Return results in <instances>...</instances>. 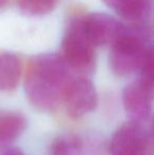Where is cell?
<instances>
[{"mask_svg":"<svg viewBox=\"0 0 154 155\" xmlns=\"http://www.w3.org/2000/svg\"><path fill=\"white\" fill-rule=\"evenodd\" d=\"M62 101L72 118H80L94 111L98 102L96 89L87 76H75L67 86Z\"/></svg>","mask_w":154,"mask_h":155,"instance_id":"5b68a950","label":"cell"},{"mask_svg":"<svg viewBox=\"0 0 154 155\" xmlns=\"http://www.w3.org/2000/svg\"><path fill=\"white\" fill-rule=\"evenodd\" d=\"M21 61L19 57L11 52L0 53V91L12 92L20 82Z\"/></svg>","mask_w":154,"mask_h":155,"instance_id":"30bf717a","label":"cell"},{"mask_svg":"<svg viewBox=\"0 0 154 155\" xmlns=\"http://www.w3.org/2000/svg\"><path fill=\"white\" fill-rule=\"evenodd\" d=\"M103 2L130 25L147 23L152 10V0H103Z\"/></svg>","mask_w":154,"mask_h":155,"instance_id":"ba28073f","label":"cell"},{"mask_svg":"<svg viewBox=\"0 0 154 155\" xmlns=\"http://www.w3.org/2000/svg\"><path fill=\"white\" fill-rule=\"evenodd\" d=\"M27 128V118L14 111L0 112V150L14 143Z\"/></svg>","mask_w":154,"mask_h":155,"instance_id":"9c48e42d","label":"cell"},{"mask_svg":"<svg viewBox=\"0 0 154 155\" xmlns=\"http://www.w3.org/2000/svg\"><path fill=\"white\" fill-rule=\"evenodd\" d=\"M153 87L139 79L127 84L123 91V104L131 120L146 123L151 116Z\"/></svg>","mask_w":154,"mask_h":155,"instance_id":"52a82bcc","label":"cell"},{"mask_svg":"<svg viewBox=\"0 0 154 155\" xmlns=\"http://www.w3.org/2000/svg\"><path fill=\"white\" fill-rule=\"evenodd\" d=\"M59 0H17L20 12L28 16H44L56 8Z\"/></svg>","mask_w":154,"mask_h":155,"instance_id":"7c38bea8","label":"cell"},{"mask_svg":"<svg viewBox=\"0 0 154 155\" xmlns=\"http://www.w3.org/2000/svg\"><path fill=\"white\" fill-rule=\"evenodd\" d=\"M8 1H10V0H0V10H2L3 8H5V6L8 5Z\"/></svg>","mask_w":154,"mask_h":155,"instance_id":"9a60e30c","label":"cell"},{"mask_svg":"<svg viewBox=\"0 0 154 155\" xmlns=\"http://www.w3.org/2000/svg\"><path fill=\"white\" fill-rule=\"evenodd\" d=\"M84 143L74 134H64L56 137L50 148L51 155H82Z\"/></svg>","mask_w":154,"mask_h":155,"instance_id":"8fae6325","label":"cell"},{"mask_svg":"<svg viewBox=\"0 0 154 155\" xmlns=\"http://www.w3.org/2000/svg\"><path fill=\"white\" fill-rule=\"evenodd\" d=\"M73 72L59 54H41L30 60L25 70V90L30 104L41 112H52L62 102Z\"/></svg>","mask_w":154,"mask_h":155,"instance_id":"6da1fadb","label":"cell"},{"mask_svg":"<svg viewBox=\"0 0 154 155\" xmlns=\"http://www.w3.org/2000/svg\"><path fill=\"white\" fill-rule=\"evenodd\" d=\"M81 32L94 47L111 45L125 29L123 22L107 13H90L77 18Z\"/></svg>","mask_w":154,"mask_h":155,"instance_id":"8992f818","label":"cell"},{"mask_svg":"<svg viewBox=\"0 0 154 155\" xmlns=\"http://www.w3.org/2000/svg\"><path fill=\"white\" fill-rule=\"evenodd\" d=\"M139 78L138 79L144 84L153 87L154 84V63H153V53L152 48L147 52L139 69Z\"/></svg>","mask_w":154,"mask_h":155,"instance_id":"4fadbf2b","label":"cell"},{"mask_svg":"<svg viewBox=\"0 0 154 155\" xmlns=\"http://www.w3.org/2000/svg\"><path fill=\"white\" fill-rule=\"evenodd\" d=\"M109 64L119 77L137 73L147 52L152 48L151 31L146 23L125 25L121 34L111 43Z\"/></svg>","mask_w":154,"mask_h":155,"instance_id":"7a4b0ae2","label":"cell"},{"mask_svg":"<svg viewBox=\"0 0 154 155\" xmlns=\"http://www.w3.org/2000/svg\"><path fill=\"white\" fill-rule=\"evenodd\" d=\"M151 133L146 123L128 120L123 124L110 140L112 155H148Z\"/></svg>","mask_w":154,"mask_h":155,"instance_id":"277c9868","label":"cell"},{"mask_svg":"<svg viewBox=\"0 0 154 155\" xmlns=\"http://www.w3.org/2000/svg\"><path fill=\"white\" fill-rule=\"evenodd\" d=\"M3 155H25V153L19 148H8Z\"/></svg>","mask_w":154,"mask_h":155,"instance_id":"5bb4252c","label":"cell"},{"mask_svg":"<svg viewBox=\"0 0 154 155\" xmlns=\"http://www.w3.org/2000/svg\"><path fill=\"white\" fill-rule=\"evenodd\" d=\"M60 57L73 73L86 76L95 68V47L81 32L77 18L70 23L61 42Z\"/></svg>","mask_w":154,"mask_h":155,"instance_id":"3957f363","label":"cell"}]
</instances>
